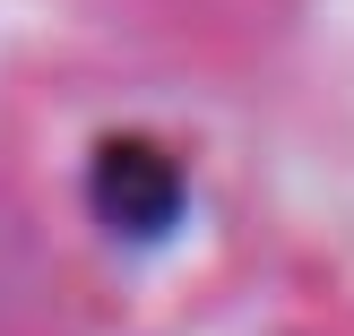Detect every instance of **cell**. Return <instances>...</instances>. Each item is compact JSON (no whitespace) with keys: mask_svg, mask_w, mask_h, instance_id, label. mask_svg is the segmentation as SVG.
I'll return each mask as SVG.
<instances>
[{"mask_svg":"<svg viewBox=\"0 0 354 336\" xmlns=\"http://www.w3.org/2000/svg\"><path fill=\"white\" fill-rule=\"evenodd\" d=\"M86 207L113 241H165L190 207V181L156 138H104L86 164Z\"/></svg>","mask_w":354,"mask_h":336,"instance_id":"6da1fadb","label":"cell"}]
</instances>
